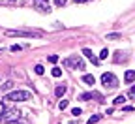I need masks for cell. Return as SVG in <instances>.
Here are the masks:
<instances>
[{
	"instance_id": "cell-1",
	"label": "cell",
	"mask_w": 135,
	"mask_h": 124,
	"mask_svg": "<svg viewBox=\"0 0 135 124\" xmlns=\"http://www.w3.org/2000/svg\"><path fill=\"white\" fill-rule=\"evenodd\" d=\"M64 64L68 68H73V70H84V60L81 58V55H73L70 58H66Z\"/></svg>"
},
{
	"instance_id": "cell-2",
	"label": "cell",
	"mask_w": 135,
	"mask_h": 124,
	"mask_svg": "<svg viewBox=\"0 0 135 124\" xmlns=\"http://www.w3.org/2000/svg\"><path fill=\"white\" fill-rule=\"evenodd\" d=\"M6 98H8L9 102H25V100H28V98H30V92H26V90L8 92V94H6Z\"/></svg>"
},
{
	"instance_id": "cell-3",
	"label": "cell",
	"mask_w": 135,
	"mask_h": 124,
	"mask_svg": "<svg viewBox=\"0 0 135 124\" xmlns=\"http://www.w3.org/2000/svg\"><path fill=\"white\" fill-rule=\"evenodd\" d=\"M101 83H103L107 88H116V75L114 74H109V72H105L103 75H101Z\"/></svg>"
},
{
	"instance_id": "cell-4",
	"label": "cell",
	"mask_w": 135,
	"mask_h": 124,
	"mask_svg": "<svg viewBox=\"0 0 135 124\" xmlns=\"http://www.w3.org/2000/svg\"><path fill=\"white\" fill-rule=\"evenodd\" d=\"M6 36H28V38H36L40 36V32H26V30H8Z\"/></svg>"
},
{
	"instance_id": "cell-5",
	"label": "cell",
	"mask_w": 135,
	"mask_h": 124,
	"mask_svg": "<svg viewBox=\"0 0 135 124\" xmlns=\"http://www.w3.org/2000/svg\"><path fill=\"white\" fill-rule=\"evenodd\" d=\"M21 118V113L17 111V109H9V111H6V115H4V120L8 122V124H11L13 120H19Z\"/></svg>"
},
{
	"instance_id": "cell-6",
	"label": "cell",
	"mask_w": 135,
	"mask_h": 124,
	"mask_svg": "<svg viewBox=\"0 0 135 124\" xmlns=\"http://www.w3.org/2000/svg\"><path fill=\"white\" fill-rule=\"evenodd\" d=\"M34 6H36L40 11H43V13H49V11H51L49 0H34Z\"/></svg>"
},
{
	"instance_id": "cell-7",
	"label": "cell",
	"mask_w": 135,
	"mask_h": 124,
	"mask_svg": "<svg viewBox=\"0 0 135 124\" xmlns=\"http://www.w3.org/2000/svg\"><path fill=\"white\" fill-rule=\"evenodd\" d=\"M92 98H96L98 102H103V96H101L99 92H83V94L79 96V100H84V102H86V100H92Z\"/></svg>"
},
{
	"instance_id": "cell-8",
	"label": "cell",
	"mask_w": 135,
	"mask_h": 124,
	"mask_svg": "<svg viewBox=\"0 0 135 124\" xmlns=\"http://www.w3.org/2000/svg\"><path fill=\"white\" fill-rule=\"evenodd\" d=\"M83 55L86 57V58H88V60H90L94 66H98V64H99V58H96V57L92 55V51H90V49H83Z\"/></svg>"
},
{
	"instance_id": "cell-9",
	"label": "cell",
	"mask_w": 135,
	"mask_h": 124,
	"mask_svg": "<svg viewBox=\"0 0 135 124\" xmlns=\"http://www.w3.org/2000/svg\"><path fill=\"white\" fill-rule=\"evenodd\" d=\"M124 81H126V83H133V81H135V72H131V70H129V72H126V74H124Z\"/></svg>"
},
{
	"instance_id": "cell-10",
	"label": "cell",
	"mask_w": 135,
	"mask_h": 124,
	"mask_svg": "<svg viewBox=\"0 0 135 124\" xmlns=\"http://www.w3.org/2000/svg\"><path fill=\"white\" fill-rule=\"evenodd\" d=\"M83 83L88 85V86H92V85H94V77H92V75H84V77H83Z\"/></svg>"
},
{
	"instance_id": "cell-11",
	"label": "cell",
	"mask_w": 135,
	"mask_h": 124,
	"mask_svg": "<svg viewBox=\"0 0 135 124\" xmlns=\"http://www.w3.org/2000/svg\"><path fill=\"white\" fill-rule=\"evenodd\" d=\"M64 92H66V86H56V90H55V94L60 98V96H64Z\"/></svg>"
},
{
	"instance_id": "cell-12",
	"label": "cell",
	"mask_w": 135,
	"mask_h": 124,
	"mask_svg": "<svg viewBox=\"0 0 135 124\" xmlns=\"http://www.w3.org/2000/svg\"><path fill=\"white\" fill-rule=\"evenodd\" d=\"M109 57V51L107 49H101V53H99V60H105Z\"/></svg>"
},
{
	"instance_id": "cell-13",
	"label": "cell",
	"mask_w": 135,
	"mask_h": 124,
	"mask_svg": "<svg viewBox=\"0 0 135 124\" xmlns=\"http://www.w3.org/2000/svg\"><path fill=\"white\" fill-rule=\"evenodd\" d=\"M11 86H13V83H11V81H6V83L2 85V90L6 92V90H9V88H11Z\"/></svg>"
},
{
	"instance_id": "cell-14",
	"label": "cell",
	"mask_w": 135,
	"mask_h": 124,
	"mask_svg": "<svg viewBox=\"0 0 135 124\" xmlns=\"http://www.w3.org/2000/svg\"><path fill=\"white\" fill-rule=\"evenodd\" d=\"M98 120H99V117H98V115H94V117H90V118H88V122H86V124H96Z\"/></svg>"
},
{
	"instance_id": "cell-15",
	"label": "cell",
	"mask_w": 135,
	"mask_h": 124,
	"mask_svg": "<svg viewBox=\"0 0 135 124\" xmlns=\"http://www.w3.org/2000/svg\"><path fill=\"white\" fill-rule=\"evenodd\" d=\"M126 102V96H116L114 98V103H124Z\"/></svg>"
},
{
	"instance_id": "cell-16",
	"label": "cell",
	"mask_w": 135,
	"mask_h": 124,
	"mask_svg": "<svg viewBox=\"0 0 135 124\" xmlns=\"http://www.w3.org/2000/svg\"><path fill=\"white\" fill-rule=\"evenodd\" d=\"M118 38H120V34H116V32H113V34L107 36V40H118Z\"/></svg>"
},
{
	"instance_id": "cell-17",
	"label": "cell",
	"mask_w": 135,
	"mask_h": 124,
	"mask_svg": "<svg viewBox=\"0 0 135 124\" xmlns=\"http://www.w3.org/2000/svg\"><path fill=\"white\" fill-rule=\"evenodd\" d=\"M53 75H55V77H60V75H62V70H60V68H55V70H53Z\"/></svg>"
},
{
	"instance_id": "cell-18",
	"label": "cell",
	"mask_w": 135,
	"mask_h": 124,
	"mask_svg": "<svg viewBox=\"0 0 135 124\" xmlns=\"http://www.w3.org/2000/svg\"><path fill=\"white\" fill-rule=\"evenodd\" d=\"M34 70H36V74H38V75H41V74H43V66H40V64L34 68Z\"/></svg>"
},
{
	"instance_id": "cell-19",
	"label": "cell",
	"mask_w": 135,
	"mask_h": 124,
	"mask_svg": "<svg viewBox=\"0 0 135 124\" xmlns=\"http://www.w3.org/2000/svg\"><path fill=\"white\" fill-rule=\"evenodd\" d=\"M81 113H83V111H81V109H79V107H75V109H73V111H71V115H73V117H79V115H81Z\"/></svg>"
},
{
	"instance_id": "cell-20",
	"label": "cell",
	"mask_w": 135,
	"mask_h": 124,
	"mask_svg": "<svg viewBox=\"0 0 135 124\" xmlns=\"http://www.w3.org/2000/svg\"><path fill=\"white\" fill-rule=\"evenodd\" d=\"M58 107H60V109H66V107H68V100H62Z\"/></svg>"
},
{
	"instance_id": "cell-21",
	"label": "cell",
	"mask_w": 135,
	"mask_h": 124,
	"mask_svg": "<svg viewBox=\"0 0 135 124\" xmlns=\"http://www.w3.org/2000/svg\"><path fill=\"white\" fill-rule=\"evenodd\" d=\"M4 113H6V107H4V103H2V102H0V117H2Z\"/></svg>"
},
{
	"instance_id": "cell-22",
	"label": "cell",
	"mask_w": 135,
	"mask_h": 124,
	"mask_svg": "<svg viewBox=\"0 0 135 124\" xmlns=\"http://www.w3.org/2000/svg\"><path fill=\"white\" fill-rule=\"evenodd\" d=\"M66 2H68V0H55V4H56V6H64Z\"/></svg>"
},
{
	"instance_id": "cell-23",
	"label": "cell",
	"mask_w": 135,
	"mask_h": 124,
	"mask_svg": "<svg viewBox=\"0 0 135 124\" xmlns=\"http://www.w3.org/2000/svg\"><path fill=\"white\" fill-rule=\"evenodd\" d=\"M56 60H58L56 55H51V57H49V62H56Z\"/></svg>"
},
{
	"instance_id": "cell-24",
	"label": "cell",
	"mask_w": 135,
	"mask_h": 124,
	"mask_svg": "<svg viewBox=\"0 0 135 124\" xmlns=\"http://www.w3.org/2000/svg\"><path fill=\"white\" fill-rule=\"evenodd\" d=\"M11 51H21V45H11Z\"/></svg>"
},
{
	"instance_id": "cell-25",
	"label": "cell",
	"mask_w": 135,
	"mask_h": 124,
	"mask_svg": "<svg viewBox=\"0 0 135 124\" xmlns=\"http://www.w3.org/2000/svg\"><path fill=\"white\" fill-rule=\"evenodd\" d=\"M129 94H131V96H135V86H131V88H129Z\"/></svg>"
},
{
	"instance_id": "cell-26",
	"label": "cell",
	"mask_w": 135,
	"mask_h": 124,
	"mask_svg": "<svg viewBox=\"0 0 135 124\" xmlns=\"http://www.w3.org/2000/svg\"><path fill=\"white\" fill-rule=\"evenodd\" d=\"M75 2H77V4H81V2H86V0H75Z\"/></svg>"
},
{
	"instance_id": "cell-27",
	"label": "cell",
	"mask_w": 135,
	"mask_h": 124,
	"mask_svg": "<svg viewBox=\"0 0 135 124\" xmlns=\"http://www.w3.org/2000/svg\"><path fill=\"white\" fill-rule=\"evenodd\" d=\"M9 2H15V0H9Z\"/></svg>"
}]
</instances>
